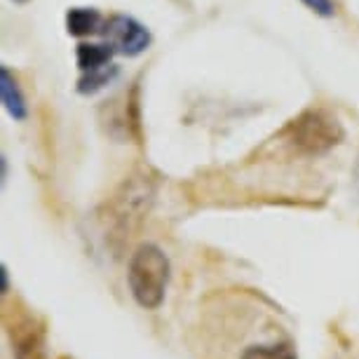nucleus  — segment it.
I'll return each instance as SVG.
<instances>
[{"instance_id":"obj_5","label":"nucleus","mask_w":359,"mask_h":359,"mask_svg":"<svg viewBox=\"0 0 359 359\" xmlns=\"http://www.w3.org/2000/svg\"><path fill=\"white\" fill-rule=\"evenodd\" d=\"M113 52L115 50L108 43H101V45L83 43V45H78V66L83 69V73L106 69L108 62H111V57H113Z\"/></svg>"},{"instance_id":"obj_4","label":"nucleus","mask_w":359,"mask_h":359,"mask_svg":"<svg viewBox=\"0 0 359 359\" xmlns=\"http://www.w3.org/2000/svg\"><path fill=\"white\" fill-rule=\"evenodd\" d=\"M66 29H69L71 36H92V33H101L104 29V19L97 10L92 8H73L66 15Z\"/></svg>"},{"instance_id":"obj_10","label":"nucleus","mask_w":359,"mask_h":359,"mask_svg":"<svg viewBox=\"0 0 359 359\" xmlns=\"http://www.w3.org/2000/svg\"><path fill=\"white\" fill-rule=\"evenodd\" d=\"M15 3H26V0H15Z\"/></svg>"},{"instance_id":"obj_9","label":"nucleus","mask_w":359,"mask_h":359,"mask_svg":"<svg viewBox=\"0 0 359 359\" xmlns=\"http://www.w3.org/2000/svg\"><path fill=\"white\" fill-rule=\"evenodd\" d=\"M303 3H306L310 10L320 12V15H324V17H329L331 12H334V5H331V0H303Z\"/></svg>"},{"instance_id":"obj_2","label":"nucleus","mask_w":359,"mask_h":359,"mask_svg":"<svg viewBox=\"0 0 359 359\" xmlns=\"http://www.w3.org/2000/svg\"><path fill=\"white\" fill-rule=\"evenodd\" d=\"M291 144L298 151L317 155L329 148H334L343 139V130L338 120L327 111H306L301 118H296L289 127Z\"/></svg>"},{"instance_id":"obj_7","label":"nucleus","mask_w":359,"mask_h":359,"mask_svg":"<svg viewBox=\"0 0 359 359\" xmlns=\"http://www.w3.org/2000/svg\"><path fill=\"white\" fill-rule=\"evenodd\" d=\"M240 359H296L291 343H273V345H249L242 350Z\"/></svg>"},{"instance_id":"obj_6","label":"nucleus","mask_w":359,"mask_h":359,"mask_svg":"<svg viewBox=\"0 0 359 359\" xmlns=\"http://www.w3.org/2000/svg\"><path fill=\"white\" fill-rule=\"evenodd\" d=\"M0 94H3V104L8 108V113L12 118L22 120L26 115V104H24V97L17 87V80L10 76L8 69L0 71Z\"/></svg>"},{"instance_id":"obj_8","label":"nucleus","mask_w":359,"mask_h":359,"mask_svg":"<svg viewBox=\"0 0 359 359\" xmlns=\"http://www.w3.org/2000/svg\"><path fill=\"white\" fill-rule=\"evenodd\" d=\"M113 76H115V69L108 71V66H106V69L85 73V78L80 80V92H97L104 85H108V80H111Z\"/></svg>"},{"instance_id":"obj_3","label":"nucleus","mask_w":359,"mask_h":359,"mask_svg":"<svg viewBox=\"0 0 359 359\" xmlns=\"http://www.w3.org/2000/svg\"><path fill=\"white\" fill-rule=\"evenodd\" d=\"M101 36H104V40L115 52L127 54V57L141 54L148 47V43H151V36H148V31L144 26H141L137 19L123 17V15H115L108 19V22H104Z\"/></svg>"},{"instance_id":"obj_1","label":"nucleus","mask_w":359,"mask_h":359,"mask_svg":"<svg viewBox=\"0 0 359 359\" xmlns=\"http://www.w3.org/2000/svg\"><path fill=\"white\" fill-rule=\"evenodd\" d=\"M127 282H130L134 301L141 308H160L169 282V259L165 252L155 245H141L130 259Z\"/></svg>"}]
</instances>
